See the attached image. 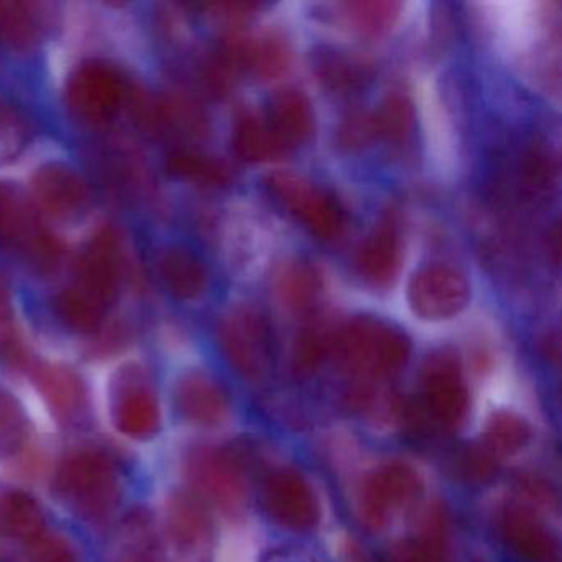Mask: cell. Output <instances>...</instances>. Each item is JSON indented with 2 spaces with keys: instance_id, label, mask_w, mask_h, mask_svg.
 <instances>
[{
  "instance_id": "obj_1",
  "label": "cell",
  "mask_w": 562,
  "mask_h": 562,
  "mask_svg": "<svg viewBox=\"0 0 562 562\" xmlns=\"http://www.w3.org/2000/svg\"><path fill=\"white\" fill-rule=\"evenodd\" d=\"M331 351L341 368L355 376L384 378L406 364L411 345L397 328L363 317L350 322L335 335Z\"/></svg>"
},
{
  "instance_id": "obj_2",
  "label": "cell",
  "mask_w": 562,
  "mask_h": 562,
  "mask_svg": "<svg viewBox=\"0 0 562 562\" xmlns=\"http://www.w3.org/2000/svg\"><path fill=\"white\" fill-rule=\"evenodd\" d=\"M55 492L85 518H103L120 503V472L106 453L77 450L58 467Z\"/></svg>"
},
{
  "instance_id": "obj_3",
  "label": "cell",
  "mask_w": 562,
  "mask_h": 562,
  "mask_svg": "<svg viewBox=\"0 0 562 562\" xmlns=\"http://www.w3.org/2000/svg\"><path fill=\"white\" fill-rule=\"evenodd\" d=\"M0 245L44 274L57 268L64 252L61 243L42 225L31 195L12 182H0Z\"/></svg>"
},
{
  "instance_id": "obj_4",
  "label": "cell",
  "mask_w": 562,
  "mask_h": 562,
  "mask_svg": "<svg viewBox=\"0 0 562 562\" xmlns=\"http://www.w3.org/2000/svg\"><path fill=\"white\" fill-rule=\"evenodd\" d=\"M223 355L241 376L259 380L272 364V338L268 322L249 307L232 308L216 328Z\"/></svg>"
},
{
  "instance_id": "obj_5",
  "label": "cell",
  "mask_w": 562,
  "mask_h": 562,
  "mask_svg": "<svg viewBox=\"0 0 562 562\" xmlns=\"http://www.w3.org/2000/svg\"><path fill=\"white\" fill-rule=\"evenodd\" d=\"M127 98L123 78L103 61H85L65 85V103L78 120L103 124L113 120Z\"/></svg>"
},
{
  "instance_id": "obj_6",
  "label": "cell",
  "mask_w": 562,
  "mask_h": 562,
  "mask_svg": "<svg viewBox=\"0 0 562 562\" xmlns=\"http://www.w3.org/2000/svg\"><path fill=\"white\" fill-rule=\"evenodd\" d=\"M187 475L200 498L222 509L225 515L238 516L245 512V476L235 453L215 447H199L187 460Z\"/></svg>"
},
{
  "instance_id": "obj_7",
  "label": "cell",
  "mask_w": 562,
  "mask_h": 562,
  "mask_svg": "<svg viewBox=\"0 0 562 562\" xmlns=\"http://www.w3.org/2000/svg\"><path fill=\"white\" fill-rule=\"evenodd\" d=\"M114 426L131 439L146 440L160 427V406L153 381L137 364H127L111 383Z\"/></svg>"
},
{
  "instance_id": "obj_8",
  "label": "cell",
  "mask_w": 562,
  "mask_h": 562,
  "mask_svg": "<svg viewBox=\"0 0 562 562\" xmlns=\"http://www.w3.org/2000/svg\"><path fill=\"white\" fill-rule=\"evenodd\" d=\"M411 308L424 321H449L469 304L470 285L459 269L430 265L419 269L407 288Z\"/></svg>"
},
{
  "instance_id": "obj_9",
  "label": "cell",
  "mask_w": 562,
  "mask_h": 562,
  "mask_svg": "<svg viewBox=\"0 0 562 562\" xmlns=\"http://www.w3.org/2000/svg\"><path fill=\"white\" fill-rule=\"evenodd\" d=\"M31 199L38 213L61 223L83 218L93 202L87 180L77 170L58 162L35 170Z\"/></svg>"
},
{
  "instance_id": "obj_10",
  "label": "cell",
  "mask_w": 562,
  "mask_h": 562,
  "mask_svg": "<svg viewBox=\"0 0 562 562\" xmlns=\"http://www.w3.org/2000/svg\"><path fill=\"white\" fill-rule=\"evenodd\" d=\"M269 189L318 238L334 239L340 235L344 212L331 196L307 180L294 173H274L269 179Z\"/></svg>"
},
{
  "instance_id": "obj_11",
  "label": "cell",
  "mask_w": 562,
  "mask_h": 562,
  "mask_svg": "<svg viewBox=\"0 0 562 562\" xmlns=\"http://www.w3.org/2000/svg\"><path fill=\"white\" fill-rule=\"evenodd\" d=\"M424 406L443 427H456L469 411V391L456 357L440 351L429 357L423 371Z\"/></svg>"
},
{
  "instance_id": "obj_12",
  "label": "cell",
  "mask_w": 562,
  "mask_h": 562,
  "mask_svg": "<svg viewBox=\"0 0 562 562\" xmlns=\"http://www.w3.org/2000/svg\"><path fill=\"white\" fill-rule=\"evenodd\" d=\"M123 262V245L116 229H101L78 258L75 284L110 307L120 295Z\"/></svg>"
},
{
  "instance_id": "obj_13",
  "label": "cell",
  "mask_w": 562,
  "mask_h": 562,
  "mask_svg": "<svg viewBox=\"0 0 562 562\" xmlns=\"http://www.w3.org/2000/svg\"><path fill=\"white\" fill-rule=\"evenodd\" d=\"M420 492V480L404 463H387L371 473L361 492L360 509L367 525L381 528L401 506L413 502Z\"/></svg>"
},
{
  "instance_id": "obj_14",
  "label": "cell",
  "mask_w": 562,
  "mask_h": 562,
  "mask_svg": "<svg viewBox=\"0 0 562 562\" xmlns=\"http://www.w3.org/2000/svg\"><path fill=\"white\" fill-rule=\"evenodd\" d=\"M265 506L276 522L294 531H307L321 518L311 485L292 469L278 470L269 476L265 486Z\"/></svg>"
},
{
  "instance_id": "obj_15",
  "label": "cell",
  "mask_w": 562,
  "mask_h": 562,
  "mask_svg": "<svg viewBox=\"0 0 562 562\" xmlns=\"http://www.w3.org/2000/svg\"><path fill=\"white\" fill-rule=\"evenodd\" d=\"M32 381L55 419L71 424L87 407V387L77 371L61 363L38 361L29 368Z\"/></svg>"
},
{
  "instance_id": "obj_16",
  "label": "cell",
  "mask_w": 562,
  "mask_h": 562,
  "mask_svg": "<svg viewBox=\"0 0 562 562\" xmlns=\"http://www.w3.org/2000/svg\"><path fill=\"white\" fill-rule=\"evenodd\" d=\"M47 5L21 0H0V47L12 52L34 50L50 31Z\"/></svg>"
},
{
  "instance_id": "obj_17",
  "label": "cell",
  "mask_w": 562,
  "mask_h": 562,
  "mask_svg": "<svg viewBox=\"0 0 562 562\" xmlns=\"http://www.w3.org/2000/svg\"><path fill=\"white\" fill-rule=\"evenodd\" d=\"M176 400L182 416L196 426H218L228 416V394L218 381L202 371L187 373L179 381Z\"/></svg>"
},
{
  "instance_id": "obj_18",
  "label": "cell",
  "mask_w": 562,
  "mask_h": 562,
  "mask_svg": "<svg viewBox=\"0 0 562 562\" xmlns=\"http://www.w3.org/2000/svg\"><path fill=\"white\" fill-rule=\"evenodd\" d=\"M503 541L525 562H558V541L549 529L526 509L509 508L499 521Z\"/></svg>"
},
{
  "instance_id": "obj_19",
  "label": "cell",
  "mask_w": 562,
  "mask_h": 562,
  "mask_svg": "<svg viewBox=\"0 0 562 562\" xmlns=\"http://www.w3.org/2000/svg\"><path fill=\"white\" fill-rule=\"evenodd\" d=\"M167 536L177 549L195 552L212 538V519L200 496L180 492L170 496L166 515Z\"/></svg>"
},
{
  "instance_id": "obj_20",
  "label": "cell",
  "mask_w": 562,
  "mask_h": 562,
  "mask_svg": "<svg viewBox=\"0 0 562 562\" xmlns=\"http://www.w3.org/2000/svg\"><path fill=\"white\" fill-rule=\"evenodd\" d=\"M401 239L396 226L381 223L358 251L357 266L360 274L376 288L393 284L401 268Z\"/></svg>"
},
{
  "instance_id": "obj_21",
  "label": "cell",
  "mask_w": 562,
  "mask_h": 562,
  "mask_svg": "<svg viewBox=\"0 0 562 562\" xmlns=\"http://www.w3.org/2000/svg\"><path fill=\"white\" fill-rule=\"evenodd\" d=\"M268 123L284 149L304 144L314 133L311 101L302 91L292 88L278 91L269 106Z\"/></svg>"
},
{
  "instance_id": "obj_22",
  "label": "cell",
  "mask_w": 562,
  "mask_h": 562,
  "mask_svg": "<svg viewBox=\"0 0 562 562\" xmlns=\"http://www.w3.org/2000/svg\"><path fill=\"white\" fill-rule=\"evenodd\" d=\"M157 266L167 291L179 301H196L205 294L209 274L203 262L189 249L180 246L164 249Z\"/></svg>"
},
{
  "instance_id": "obj_23",
  "label": "cell",
  "mask_w": 562,
  "mask_h": 562,
  "mask_svg": "<svg viewBox=\"0 0 562 562\" xmlns=\"http://www.w3.org/2000/svg\"><path fill=\"white\" fill-rule=\"evenodd\" d=\"M47 529L41 503L25 492L0 493V538L32 541Z\"/></svg>"
},
{
  "instance_id": "obj_24",
  "label": "cell",
  "mask_w": 562,
  "mask_h": 562,
  "mask_svg": "<svg viewBox=\"0 0 562 562\" xmlns=\"http://www.w3.org/2000/svg\"><path fill=\"white\" fill-rule=\"evenodd\" d=\"M55 314L61 324L78 334H98L103 328L108 307L77 284L58 292Z\"/></svg>"
},
{
  "instance_id": "obj_25",
  "label": "cell",
  "mask_w": 562,
  "mask_h": 562,
  "mask_svg": "<svg viewBox=\"0 0 562 562\" xmlns=\"http://www.w3.org/2000/svg\"><path fill=\"white\" fill-rule=\"evenodd\" d=\"M233 146L243 160L251 164L269 162L284 150L268 120L256 114L239 117L233 134Z\"/></svg>"
},
{
  "instance_id": "obj_26",
  "label": "cell",
  "mask_w": 562,
  "mask_h": 562,
  "mask_svg": "<svg viewBox=\"0 0 562 562\" xmlns=\"http://www.w3.org/2000/svg\"><path fill=\"white\" fill-rule=\"evenodd\" d=\"M322 289L321 276L314 266L295 261L282 266L276 278L279 297L292 311H305L314 304Z\"/></svg>"
},
{
  "instance_id": "obj_27",
  "label": "cell",
  "mask_w": 562,
  "mask_h": 562,
  "mask_svg": "<svg viewBox=\"0 0 562 562\" xmlns=\"http://www.w3.org/2000/svg\"><path fill=\"white\" fill-rule=\"evenodd\" d=\"M0 358L18 370L34 363L15 325L14 299L4 272H0Z\"/></svg>"
},
{
  "instance_id": "obj_28",
  "label": "cell",
  "mask_w": 562,
  "mask_h": 562,
  "mask_svg": "<svg viewBox=\"0 0 562 562\" xmlns=\"http://www.w3.org/2000/svg\"><path fill=\"white\" fill-rule=\"evenodd\" d=\"M291 54L288 44L278 35H262L243 45V65L261 80H274L289 67Z\"/></svg>"
},
{
  "instance_id": "obj_29",
  "label": "cell",
  "mask_w": 562,
  "mask_h": 562,
  "mask_svg": "<svg viewBox=\"0 0 562 562\" xmlns=\"http://www.w3.org/2000/svg\"><path fill=\"white\" fill-rule=\"evenodd\" d=\"M167 169L173 177L203 187H220L228 182V169L220 160L195 150L180 149L170 154Z\"/></svg>"
},
{
  "instance_id": "obj_30",
  "label": "cell",
  "mask_w": 562,
  "mask_h": 562,
  "mask_svg": "<svg viewBox=\"0 0 562 562\" xmlns=\"http://www.w3.org/2000/svg\"><path fill=\"white\" fill-rule=\"evenodd\" d=\"M483 439L493 453L512 456L529 442L531 427L518 414L499 411V413L493 414L486 423Z\"/></svg>"
},
{
  "instance_id": "obj_31",
  "label": "cell",
  "mask_w": 562,
  "mask_h": 562,
  "mask_svg": "<svg viewBox=\"0 0 562 562\" xmlns=\"http://www.w3.org/2000/svg\"><path fill=\"white\" fill-rule=\"evenodd\" d=\"M374 134L391 144H401L409 137L414 124L411 101L400 93L384 98L380 110L373 114Z\"/></svg>"
},
{
  "instance_id": "obj_32",
  "label": "cell",
  "mask_w": 562,
  "mask_h": 562,
  "mask_svg": "<svg viewBox=\"0 0 562 562\" xmlns=\"http://www.w3.org/2000/svg\"><path fill=\"white\" fill-rule=\"evenodd\" d=\"M32 126L25 114L0 100V166L18 159L32 140Z\"/></svg>"
},
{
  "instance_id": "obj_33",
  "label": "cell",
  "mask_w": 562,
  "mask_h": 562,
  "mask_svg": "<svg viewBox=\"0 0 562 562\" xmlns=\"http://www.w3.org/2000/svg\"><path fill=\"white\" fill-rule=\"evenodd\" d=\"M29 424L18 397L0 387V459L15 456L27 439Z\"/></svg>"
},
{
  "instance_id": "obj_34",
  "label": "cell",
  "mask_w": 562,
  "mask_h": 562,
  "mask_svg": "<svg viewBox=\"0 0 562 562\" xmlns=\"http://www.w3.org/2000/svg\"><path fill=\"white\" fill-rule=\"evenodd\" d=\"M341 8L355 31L363 35H381L393 27L401 5L396 2H350Z\"/></svg>"
},
{
  "instance_id": "obj_35",
  "label": "cell",
  "mask_w": 562,
  "mask_h": 562,
  "mask_svg": "<svg viewBox=\"0 0 562 562\" xmlns=\"http://www.w3.org/2000/svg\"><path fill=\"white\" fill-rule=\"evenodd\" d=\"M393 562H446V541L440 519H429L423 535L401 542Z\"/></svg>"
},
{
  "instance_id": "obj_36",
  "label": "cell",
  "mask_w": 562,
  "mask_h": 562,
  "mask_svg": "<svg viewBox=\"0 0 562 562\" xmlns=\"http://www.w3.org/2000/svg\"><path fill=\"white\" fill-rule=\"evenodd\" d=\"M22 546V562H80L70 542L47 529Z\"/></svg>"
},
{
  "instance_id": "obj_37",
  "label": "cell",
  "mask_w": 562,
  "mask_h": 562,
  "mask_svg": "<svg viewBox=\"0 0 562 562\" xmlns=\"http://www.w3.org/2000/svg\"><path fill=\"white\" fill-rule=\"evenodd\" d=\"M334 338L328 335L322 334L317 328L305 330L299 337L297 344L294 348V367L301 373H308L315 370L324 360L325 353L331 350Z\"/></svg>"
},
{
  "instance_id": "obj_38",
  "label": "cell",
  "mask_w": 562,
  "mask_h": 562,
  "mask_svg": "<svg viewBox=\"0 0 562 562\" xmlns=\"http://www.w3.org/2000/svg\"><path fill=\"white\" fill-rule=\"evenodd\" d=\"M322 77L325 78L330 87L340 88H353L355 85L360 83L361 74L360 68L351 61L345 60L340 57H328L325 58L321 64Z\"/></svg>"
},
{
  "instance_id": "obj_39",
  "label": "cell",
  "mask_w": 562,
  "mask_h": 562,
  "mask_svg": "<svg viewBox=\"0 0 562 562\" xmlns=\"http://www.w3.org/2000/svg\"><path fill=\"white\" fill-rule=\"evenodd\" d=\"M495 462L476 449L465 450L459 460V472L469 482H486L495 473Z\"/></svg>"
},
{
  "instance_id": "obj_40",
  "label": "cell",
  "mask_w": 562,
  "mask_h": 562,
  "mask_svg": "<svg viewBox=\"0 0 562 562\" xmlns=\"http://www.w3.org/2000/svg\"><path fill=\"white\" fill-rule=\"evenodd\" d=\"M373 137H376V134H374L373 116L358 114V116H351L350 120L341 124V146L355 149V147H361L370 143Z\"/></svg>"
}]
</instances>
